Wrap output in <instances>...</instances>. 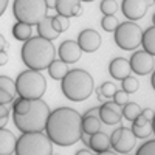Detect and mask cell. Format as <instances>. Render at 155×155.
I'll use <instances>...</instances> for the list:
<instances>
[{
    "label": "cell",
    "instance_id": "1",
    "mask_svg": "<svg viewBox=\"0 0 155 155\" xmlns=\"http://www.w3.org/2000/svg\"><path fill=\"white\" fill-rule=\"evenodd\" d=\"M44 130L50 141L56 146L68 147L81 138V113L71 107H59L50 112Z\"/></svg>",
    "mask_w": 155,
    "mask_h": 155
},
{
    "label": "cell",
    "instance_id": "2",
    "mask_svg": "<svg viewBox=\"0 0 155 155\" xmlns=\"http://www.w3.org/2000/svg\"><path fill=\"white\" fill-rule=\"evenodd\" d=\"M20 58L27 68L42 71L56 58V48L53 41H48L42 36H31L22 45Z\"/></svg>",
    "mask_w": 155,
    "mask_h": 155
},
{
    "label": "cell",
    "instance_id": "3",
    "mask_svg": "<svg viewBox=\"0 0 155 155\" xmlns=\"http://www.w3.org/2000/svg\"><path fill=\"white\" fill-rule=\"evenodd\" d=\"M61 81H62L61 88L64 96L73 102H81L88 99L95 90L93 76L81 68L68 70Z\"/></svg>",
    "mask_w": 155,
    "mask_h": 155
},
{
    "label": "cell",
    "instance_id": "4",
    "mask_svg": "<svg viewBox=\"0 0 155 155\" xmlns=\"http://www.w3.org/2000/svg\"><path fill=\"white\" fill-rule=\"evenodd\" d=\"M50 112L51 110L44 99H30L28 112L23 115L12 113V121L20 132H42L45 129Z\"/></svg>",
    "mask_w": 155,
    "mask_h": 155
},
{
    "label": "cell",
    "instance_id": "5",
    "mask_svg": "<svg viewBox=\"0 0 155 155\" xmlns=\"http://www.w3.org/2000/svg\"><path fill=\"white\" fill-rule=\"evenodd\" d=\"M14 85H16V95H19L20 98L37 99V98H42L45 93L47 79L39 70L28 68L19 73V76L14 81Z\"/></svg>",
    "mask_w": 155,
    "mask_h": 155
},
{
    "label": "cell",
    "instance_id": "6",
    "mask_svg": "<svg viewBox=\"0 0 155 155\" xmlns=\"http://www.w3.org/2000/svg\"><path fill=\"white\" fill-rule=\"evenodd\" d=\"M14 152L17 155H51L53 143L47 134L42 132H22L19 140H16Z\"/></svg>",
    "mask_w": 155,
    "mask_h": 155
},
{
    "label": "cell",
    "instance_id": "7",
    "mask_svg": "<svg viewBox=\"0 0 155 155\" xmlns=\"http://www.w3.org/2000/svg\"><path fill=\"white\" fill-rule=\"evenodd\" d=\"M48 12L45 0H14L12 14L19 22H25L34 27Z\"/></svg>",
    "mask_w": 155,
    "mask_h": 155
},
{
    "label": "cell",
    "instance_id": "8",
    "mask_svg": "<svg viewBox=\"0 0 155 155\" xmlns=\"http://www.w3.org/2000/svg\"><path fill=\"white\" fill-rule=\"evenodd\" d=\"M113 33H115V44L121 50L130 51L140 47L143 30L134 20H127V22L118 23V27L115 28Z\"/></svg>",
    "mask_w": 155,
    "mask_h": 155
},
{
    "label": "cell",
    "instance_id": "9",
    "mask_svg": "<svg viewBox=\"0 0 155 155\" xmlns=\"http://www.w3.org/2000/svg\"><path fill=\"white\" fill-rule=\"evenodd\" d=\"M109 140H110V147L118 153H129L135 147L137 143V137L132 134L130 127H124L121 124H118V127L112 132Z\"/></svg>",
    "mask_w": 155,
    "mask_h": 155
},
{
    "label": "cell",
    "instance_id": "10",
    "mask_svg": "<svg viewBox=\"0 0 155 155\" xmlns=\"http://www.w3.org/2000/svg\"><path fill=\"white\" fill-rule=\"evenodd\" d=\"M129 65H130V71H134L135 74H140V76L149 74L155 67L153 54H149L144 50L135 51L130 56V59H129Z\"/></svg>",
    "mask_w": 155,
    "mask_h": 155
},
{
    "label": "cell",
    "instance_id": "11",
    "mask_svg": "<svg viewBox=\"0 0 155 155\" xmlns=\"http://www.w3.org/2000/svg\"><path fill=\"white\" fill-rule=\"evenodd\" d=\"M98 116L101 123H104L107 126H116V124H121V107L113 101H104L98 110Z\"/></svg>",
    "mask_w": 155,
    "mask_h": 155
},
{
    "label": "cell",
    "instance_id": "12",
    "mask_svg": "<svg viewBox=\"0 0 155 155\" xmlns=\"http://www.w3.org/2000/svg\"><path fill=\"white\" fill-rule=\"evenodd\" d=\"M147 0H123L121 11L126 19L129 20H140L147 12Z\"/></svg>",
    "mask_w": 155,
    "mask_h": 155
},
{
    "label": "cell",
    "instance_id": "13",
    "mask_svg": "<svg viewBox=\"0 0 155 155\" xmlns=\"http://www.w3.org/2000/svg\"><path fill=\"white\" fill-rule=\"evenodd\" d=\"M78 45L84 53H93L101 47V36L96 30L85 28L78 34Z\"/></svg>",
    "mask_w": 155,
    "mask_h": 155
},
{
    "label": "cell",
    "instance_id": "14",
    "mask_svg": "<svg viewBox=\"0 0 155 155\" xmlns=\"http://www.w3.org/2000/svg\"><path fill=\"white\" fill-rule=\"evenodd\" d=\"M82 54V50L79 48L76 41H64L59 45L58 50V56L61 61H64L65 64H74L81 59Z\"/></svg>",
    "mask_w": 155,
    "mask_h": 155
},
{
    "label": "cell",
    "instance_id": "15",
    "mask_svg": "<svg viewBox=\"0 0 155 155\" xmlns=\"http://www.w3.org/2000/svg\"><path fill=\"white\" fill-rule=\"evenodd\" d=\"M54 9L58 14L65 17H79L84 12L79 0H56Z\"/></svg>",
    "mask_w": 155,
    "mask_h": 155
},
{
    "label": "cell",
    "instance_id": "16",
    "mask_svg": "<svg viewBox=\"0 0 155 155\" xmlns=\"http://www.w3.org/2000/svg\"><path fill=\"white\" fill-rule=\"evenodd\" d=\"M90 149L96 153H110V140H109V135L102 130H98L95 134L90 135L88 138V144H87Z\"/></svg>",
    "mask_w": 155,
    "mask_h": 155
},
{
    "label": "cell",
    "instance_id": "17",
    "mask_svg": "<svg viewBox=\"0 0 155 155\" xmlns=\"http://www.w3.org/2000/svg\"><path fill=\"white\" fill-rule=\"evenodd\" d=\"M132 134L137 137V138H147L152 132H153V121H149L146 120L143 115H138L137 118L132 121V127H130Z\"/></svg>",
    "mask_w": 155,
    "mask_h": 155
},
{
    "label": "cell",
    "instance_id": "18",
    "mask_svg": "<svg viewBox=\"0 0 155 155\" xmlns=\"http://www.w3.org/2000/svg\"><path fill=\"white\" fill-rule=\"evenodd\" d=\"M109 73L113 79H124L126 76L130 74V65H129V59L126 58H115L110 65H109Z\"/></svg>",
    "mask_w": 155,
    "mask_h": 155
},
{
    "label": "cell",
    "instance_id": "19",
    "mask_svg": "<svg viewBox=\"0 0 155 155\" xmlns=\"http://www.w3.org/2000/svg\"><path fill=\"white\" fill-rule=\"evenodd\" d=\"M16 135L8 129H0V155H11L14 153L16 147Z\"/></svg>",
    "mask_w": 155,
    "mask_h": 155
},
{
    "label": "cell",
    "instance_id": "20",
    "mask_svg": "<svg viewBox=\"0 0 155 155\" xmlns=\"http://www.w3.org/2000/svg\"><path fill=\"white\" fill-rule=\"evenodd\" d=\"M101 120H99V116L98 113H84L81 115V127H82V132L88 134V135H92L98 130H101Z\"/></svg>",
    "mask_w": 155,
    "mask_h": 155
},
{
    "label": "cell",
    "instance_id": "21",
    "mask_svg": "<svg viewBox=\"0 0 155 155\" xmlns=\"http://www.w3.org/2000/svg\"><path fill=\"white\" fill-rule=\"evenodd\" d=\"M36 27H37L39 36L48 39V41H54V39H58L59 34H61V33H58V31L53 28V25H51V17H50V16H45L41 22L36 25Z\"/></svg>",
    "mask_w": 155,
    "mask_h": 155
},
{
    "label": "cell",
    "instance_id": "22",
    "mask_svg": "<svg viewBox=\"0 0 155 155\" xmlns=\"http://www.w3.org/2000/svg\"><path fill=\"white\" fill-rule=\"evenodd\" d=\"M47 70H48V73H50V76L53 78V79H58V81H61L64 76H65V73L68 71V64H65L64 61H61V59H53L50 62V65L47 67Z\"/></svg>",
    "mask_w": 155,
    "mask_h": 155
},
{
    "label": "cell",
    "instance_id": "23",
    "mask_svg": "<svg viewBox=\"0 0 155 155\" xmlns=\"http://www.w3.org/2000/svg\"><path fill=\"white\" fill-rule=\"evenodd\" d=\"M12 36H14L17 41L20 42H25L27 39H30L33 36V27L25 22H16L14 27H12Z\"/></svg>",
    "mask_w": 155,
    "mask_h": 155
},
{
    "label": "cell",
    "instance_id": "24",
    "mask_svg": "<svg viewBox=\"0 0 155 155\" xmlns=\"http://www.w3.org/2000/svg\"><path fill=\"white\" fill-rule=\"evenodd\" d=\"M140 45H143V50L147 51L149 54H155V27H149L141 34Z\"/></svg>",
    "mask_w": 155,
    "mask_h": 155
},
{
    "label": "cell",
    "instance_id": "25",
    "mask_svg": "<svg viewBox=\"0 0 155 155\" xmlns=\"http://www.w3.org/2000/svg\"><path fill=\"white\" fill-rule=\"evenodd\" d=\"M141 113V107L137 104V102H126V104L123 106V109H121V115L124 116V118L127 120V121H134L137 116Z\"/></svg>",
    "mask_w": 155,
    "mask_h": 155
},
{
    "label": "cell",
    "instance_id": "26",
    "mask_svg": "<svg viewBox=\"0 0 155 155\" xmlns=\"http://www.w3.org/2000/svg\"><path fill=\"white\" fill-rule=\"evenodd\" d=\"M51 25H53V28L58 33H64V31H67L68 27H70V17L56 14V16L51 17Z\"/></svg>",
    "mask_w": 155,
    "mask_h": 155
},
{
    "label": "cell",
    "instance_id": "27",
    "mask_svg": "<svg viewBox=\"0 0 155 155\" xmlns=\"http://www.w3.org/2000/svg\"><path fill=\"white\" fill-rule=\"evenodd\" d=\"M121 84H123V90L126 93H135L137 90H138V87H140V82H138V79L137 78H134V76H126L124 79H121Z\"/></svg>",
    "mask_w": 155,
    "mask_h": 155
},
{
    "label": "cell",
    "instance_id": "28",
    "mask_svg": "<svg viewBox=\"0 0 155 155\" xmlns=\"http://www.w3.org/2000/svg\"><path fill=\"white\" fill-rule=\"evenodd\" d=\"M30 109V99H25V98H17L14 102H12V113H17V115H23L27 113Z\"/></svg>",
    "mask_w": 155,
    "mask_h": 155
},
{
    "label": "cell",
    "instance_id": "29",
    "mask_svg": "<svg viewBox=\"0 0 155 155\" xmlns=\"http://www.w3.org/2000/svg\"><path fill=\"white\" fill-rule=\"evenodd\" d=\"M99 9L104 16H112L118 11V3L115 0H102L101 5H99Z\"/></svg>",
    "mask_w": 155,
    "mask_h": 155
},
{
    "label": "cell",
    "instance_id": "30",
    "mask_svg": "<svg viewBox=\"0 0 155 155\" xmlns=\"http://www.w3.org/2000/svg\"><path fill=\"white\" fill-rule=\"evenodd\" d=\"M101 27L104 31H109V33H113L115 28L118 27V19L115 17V14L112 16H104L101 19Z\"/></svg>",
    "mask_w": 155,
    "mask_h": 155
},
{
    "label": "cell",
    "instance_id": "31",
    "mask_svg": "<svg viewBox=\"0 0 155 155\" xmlns=\"http://www.w3.org/2000/svg\"><path fill=\"white\" fill-rule=\"evenodd\" d=\"M137 155H155V140H149L141 147H138Z\"/></svg>",
    "mask_w": 155,
    "mask_h": 155
},
{
    "label": "cell",
    "instance_id": "32",
    "mask_svg": "<svg viewBox=\"0 0 155 155\" xmlns=\"http://www.w3.org/2000/svg\"><path fill=\"white\" fill-rule=\"evenodd\" d=\"M0 88L8 90L9 93L16 95V85H14V81H12L9 76H0Z\"/></svg>",
    "mask_w": 155,
    "mask_h": 155
},
{
    "label": "cell",
    "instance_id": "33",
    "mask_svg": "<svg viewBox=\"0 0 155 155\" xmlns=\"http://www.w3.org/2000/svg\"><path fill=\"white\" fill-rule=\"evenodd\" d=\"M98 90H99V93L104 96V98H112L113 93L116 92V85L113 82H104Z\"/></svg>",
    "mask_w": 155,
    "mask_h": 155
},
{
    "label": "cell",
    "instance_id": "34",
    "mask_svg": "<svg viewBox=\"0 0 155 155\" xmlns=\"http://www.w3.org/2000/svg\"><path fill=\"white\" fill-rule=\"evenodd\" d=\"M113 102H116V104H118L120 107H123L124 104H126V102L129 101V93H126L124 92V90L121 88V90H118V88H116V92L113 93Z\"/></svg>",
    "mask_w": 155,
    "mask_h": 155
},
{
    "label": "cell",
    "instance_id": "35",
    "mask_svg": "<svg viewBox=\"0 0 155 155\" xmlns=\"http://www.w3.org/2000/svg\"><path fill=\"white\" fill-rule=\"evenodd\" d=\"M14 96H16V95L9 93L8 90L0 88V104H9V102L14 101Z\"/></svg>",
    "mask_w": 155,
    "mask_h": 155
},
{
    "label": "cell",
    "instance_id": "36",
    "mask_svg": "<svg viewBox=\"0 0 155 155\" xmlns=\"http://www.w3.org/2000/svg\"><path fill=\"white\" fill-rule=\"evenodd\" d=\"M141 115H143L146 120L153 121V110L152 109H143V110H141Z\"/></svg>",
    "mask_w": 155,
    "mask_h": 155
},
{
    "label": "cell",
    "instance_id": "37",
    "mask_svg": "<svg viewBox=\"0 0 155 155\" xmlns=\"http://www.w3.org/2000/svg\"><path fill=\"white\" fill-rule=\"evenodd\" d=\"M6 62H8V53H6V50H0V67L6 65Z\"/></svg>",
    "mask_w": 155,
    "mask_h": 155
},
{
    "label": "cell",
    "instance_id": "38",
    "mask_svg": "<svg viewBox=\"0 0 155 155\" xmlns=\"http://www.w3.org/2000/svg\"><path fill=\"white\" fill-rule=\"evenodd\" d=\"M2 116H9L8 104H0V118H2Z\"/></svg>",
    "mask_w": 155,
    "mask_h": 155
},
{
    "label": "cell",
    "instance_id": "39",
    "mask_svg": "<svg viewBox=\"0 0 155 155\" xmlns=\"http://www.w3.org/2000/svg\"><path fill=\"white\" fill-rule=\"evenodd\" d=\"M8 2H9V0H0V17H2V16H3V12L6 11Z\"/></svg>",
    "mask_w": 155,
    "mask_h": 155
},
{
    "label": "cell",
    "instance_id": "40",
    "mask_svg": "<svg viewBox=\"0 0 155 155\" xmlns=\"http://www.w3.org/2000/svg\"><path fill=\"white\" fill-rule=\"evenodd\" d=\"M90 153H93L92 149H79L76 152V155H90Z\"/></svg>",
    "mask_w": 155,
    "mask_h": 155
},
{
    "label": "cell",
    "instance_id": "41",
    "mask_svg": "<svg viewBox=\"0 0 155 155\" xmlns=\"http://www.w3.org/2000/svg\"><path fill=\"white\" fill-rule=\"evenodd\" d=\"M8 47V42H6V39L2 36V34H0V50H5Z\"/></svg>",
    "mask_w": 155,
    "mask_h": 155
},
{
    "label": "cell",
    "instance_id": "42",
    "mask_svg": "<svg viewBox=\"0 0 155 155\" xmlns=\"http://www.w3.org/2000/svg\"><path fill=\"white\" fill-rule=\"evenodd\" d=\"M45 5L48 9H54V5H56V0H45Z\"/></svg>",
    "mask_w": 155,
    "mask_h": 155
},
{
    "label": "cell",
    "instance_id": "43",
    "mask_svg": "<svg viewBox=\"0 0 155 155\" xmlns=\"http://www.w3.org/2000/svg\"><path fill=\"white\" fill-rule=\"evenodd\" d=\"M8 120H9V116H2V118H0V129L8 124Z\"/></svg>",
    "mask_w": 155,
    "mask_h": 155
},
{
    "label": "cell",
    "instance_id": "44",
    "mask_svg": "<svg viewBox=\"0 0 155 155\" xmlns=\"http://www.w3.org/2000/svg\"><path fill=\"white\" fill-rule=\"evenodd\" d=\"M79 2H93V0H79Z\"/></svg>",
    "mask_w": 155,
    "mask_h": 155
}]
</instances>
